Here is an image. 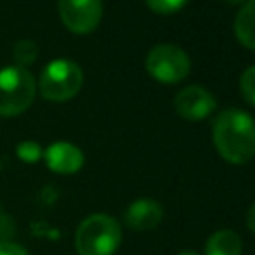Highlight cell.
Returning a JSON list of instances; mask_svg holds the SVG:
<instances>
[{
	"mask_svg": "<svg viewBox=\"0 0 255 255\" xmlns=\"http://www.w3.org/2000/svg\"><path fill=\"white\" fill-rule=\"evenodd\" d=\"M0 255H30V253L14 241H0Z\"/></svg>",
	"mask_w": 255,
	"mask_h": 255,
	"instance_id": "17",
	"label": "cell"
},
{
	"mask_svg": "<svg viewBox=\"0 0 255 255\" xmlns=\"http://www.w3.org/2000/svg\"><path fill=\"white\" fill-rule=\"evenodd\" d=\"M16 153H18V157H20L22 161H26V163H36V161L44 155L42 147H40L36 141H22V143H18Z\"/></svg>",
	"mask_w": 255,
	"mask_h": 255,
	"instance_id": "14",
	"label": "cell"
},
{
	"mask_svg": "<svg viewBox=\"0 0 255 255\" xmlns=\"http://www.w3.org/2000/svg\"><path fill=\"white\" fill-rule=\"evenodd\" d=\"M147 2V6L153 10V12H157V14H171V12H177V10H181L185 4H187V0H145Z\"/></svg>",
	"mask_w": 255,
	"mask_h": 255,
	"instance_id": "15",
	"label": "cell"
},
{
	"mask_svg": "<svg viewBox=\"0 0 255 255\" xmlns=\"http://www.w3.org/2000/svg\"><path fill=\"white\" fill-rule=\"evenodd\" d=\"M84 84L82 68L68 58H56L48 62L40 74V94L52 102H66L74 98Z\"/></svg>",
	"mask_w": 255,
	"mask_h": 255,
	"instance_id": "3",
	"label": "cell"
},
{
	"mask_svg": "<svg viewBox=\"0 0 255 255\" xmlns=\"http://www.w3.org/2000/svg\"><path fill=\"white\" fill-rule=\"evenodd\" d=\"M145 70L163 84H175L189 74L191 60L175 44H155L145 56Z\"/></svg>",
	"mask_w": 255,
	"mask_h": 255,
	"instance_id": "5",
	"label": "cell"
},
{
	"mask_svg": "<svg viewBox=\"0 0 255 255\" xmlns=\"http://www.w3.org/2000/svg\"><path fill=\"white\" fill-rule=\"evenodd\" d=\"M213 143L217 153L235 165L255 157V120L239 108H225L213 122Z\"/></svg>",
	"mask_w": 255,
	"mask_h": 255,
	"instance_id": "1",
	"label": "cell"
},
{
	"mask_svg": "<svg viewBox=\"0 0 255 255\" xmlns=\"http://www.w3.org/2000/svg\"><path fill=\"white\" fill-rule=\"evenodd\" d=\"M225 2H229V4H243L245 0H225Z\"/></svg>",
	"mask_w": 255,
	"mask_h": 255,
	"instance_id": "19",
	"label": "cell"
},
{
	"mask_svg": "<svg viewBox=\"0 0 255 255\" xmlns=\"http://www.w3.org/2000/svg\"><path fill=\"white\" fill-rule=\"evenodd\" d=\"M64 26L74 34H90L102 20V0H58Z\"/></svg>",
	"mask_w": 255,
	"mask_h": 255,
	"instance_id": "6",
	"label": "cell"
},
{
	"mask_svg": "<svg viewBox=\"0 0 255 255\" xmlns=\"http://www.w3.org/2000/svg\"><path fill=\"white\" fill-rule=\"evenodd\" d=\"M161 219H163V207H161V203H157L155 199H149V197L135 199L124 211L126 225L131 227V229H135V231H149V229L157 227Z\"/></svg>",
	"mask_w": 255,
	"mask_h": 255,
	"instance_id": "9",
	"label": "cell"
},
{
	"mask_svg": "<svg viewBox=\"0 0 255 255\" xmlns=\"http://www.w3.org/2000/svg\"><path fill=\"white\" fill-rule=\"evenodd\" d=\"M235 38L249 50H255V0H245L233 22Z\"/></svg>",
	"mask_w": 255,
	"mask_h": 255,
	"instance_id": "10",
	"label": "cell"
},
{
	"mask_svg": "<svg viewBox=\"0 0 255 255\" xmlns=\"http://www.w3.org/2000/svg\"><path fill=\"white\" fill-rule=\"evenodd\" d=\"M34 76L20 66H8L0 70V116H18L26 112L36 96Z\"/></svg>",
	"mask_w": 255,
	"mask_h": 255,
	"instance_id": "4",
	"label": "cell"
},
{
	"mask_svg": "<svg viewBox=\"0 0 255 255\" xmlns=\"http://www.w3.org/2000/svg\"><path fill=\"white\" fill-rule=\"evenodd\" d=\"M14 233H16V221L12 215H8L2 209V203H0V241H12Z\"/></svg>",
	"mask_w": 255,
	"mask_h": 255,
	"instance_id": "16",
	"label": "cell"
},
{
	"mask_svg": "<svg viewBox=\"0 0 255 255\" xmlns=\"http://www.w3.org/2000/svg\"><path fill=\"white\" fill-rule=\"evenodd\" d=\"M44 159L52 171L62 173V175L76 173L84 165L82 149L70 141H54L52 145H48V149L44 151Z\"/></svg>",
	"mask_w": 255,
	"mask_h": 255,
	"instance_id": "8",
	"label": "cell"
},
{
	"mask_svg": "<svg viewBox=\"0 0 255 255\" xmlns=\"http://www.w3.org/2000/svg\"><path fill=\"white\" fill-rule=\"evenodd\" d=\"M245 223H247V227H249V231L251 233H255V203L247 209V215H245Z\"/></svg>",
	"mask_w": 255,
	"mask_h": 255,
	"instance_id": "18",
	"label": "cell"
},
{
	"mask_svg": "<svg viewBox=\"0 0 255 255\" xmlns=\"http://www.w3.org/2000/svg\"><path fill=\"white\" fill-rule=\"evenodd\" d=\"M122 243V227L108 213L88 215L76 229L78 255H114Z\"/></svg>",
	"mask_w": 255,
	"mask_h": 255,
	"instance_id": "2",
	"label": "cell"
},
{
	"mask_svg": "<svg viewBox=\"0 0 255 255\" xmlns=\"http://www.w3.org/2000/svg\"><path fill=\"white\" fill-rule=\"evenodd\" d=\"M173 106H175V112L185 120H203L215 110L217 102L207 88L191 84L177 92Z\"/></svg>",
	"mask_w": 255,
	"mask_h": 255,
	"instance_id": "7",
	"label": "cell"
},
{
	"mask_svg": "<svg viewBox=\"0 0 255 255\" xmlns=\"http://www.w3.org/2000/svg\"><path fill=\"white\" fill-rule=\"evenodd\" d=\"M177 255H197L195 251H181V253H177Z\"/></svg>",
	"mask_w": 255,
	"mask_h": 255,
	"instance_id": "20",
	"label": "cell"
},
{
	"mask_svg": "<svg viewBox=\"0 0 255 255\" xmlns=\"http://www.w3.org/2000/svg\"><path fill=\"white\" fill-rule=\"evenodd\" d=\"M12 56H14L16 66L26 68V66H30V64L36 62V58H38V46L32 40H20V42H16Z\"/></svg>",
	"mask_w": 255,
	"mask_h": 255,
	"instance_id": "12",
	"label": "cell"
},
{
	"mask_svg": "<svg viewBox=\"0 0 255 255\" xmlns=\"http://www.w3.org/2000/svg\"><path fill=\"white\" fill-rule=\"evenodd\" d=\"M241 245L233 229H217L205 241V255H241Z\"/></svg>",
	"mask_w": 255,
	"mask_h": 255,
	"instance_id": "11",
	"label": "cell"
},
{
	"mask_svg": "<svg viewBox=\"0 0 255 255\" xmlns=\"http://www.w3.org/2000/svg\"><path fill=\"white\" fill-rule=\"evenodd\" d=\"M239 90L243 94V98L255 106V66H249L243 70L241 78H239Z\"/></svg>",
	"mask_w": 255,
	"mask_h": 255,
	"instance_id": "13",
	"label": "cell"
}]
</instances>
